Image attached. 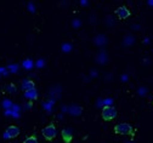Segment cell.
Instances as JSON below:
<instances>
[{
	"mask_svg": "<svg viewBox=\"0 0 153 143\" xmlns=\"http://www.w3.org/2000/svg\"><path fill=\"white\" fill-rule=\"evenodd\" d=\"M114 132L122 136H134V129L128 122H119L114 126Z\"/></svg>",
	"mask_w": 153,
	"mask_h": 143,
	"instance_id": "1",
	"label": "cell"
},
{
	"mask_svg": "<svg viewBox=\"0 0 153 143\" xmlns=\"http://www.w3.org/2000/svg\"><path fill=\"white\" fill-rule=\"evenodd\" d=\"M117 114H118L117 109L114 108L113 106H106V107H103V109L101 112V116H102V119L105 121H111L113 119H116Z\"/></svg>",
	"mask_w": 153,
	"mask_h": 143,
	"instance_id": "2",
	"label": "cell"
},
{
	"mask_svg": "<svg viewBox=\"0 0 153 143\" xmlns=\"http://www.w3.org/2000/svg\"><path fill=\"white\" fill-rule=\"evenodd\" d=\"M42 135H43V137H44L46 141H52V139H55L56 136H57L56 126H55L53 124L46 125V126L42 130Z\"/></svg>",
	"mask_w": 153,
	"mask_h": 143,
	"instance_id": "3",
	"label": "cell"
},
{
	"mask_svg": "<svg viewBox=\"0 0 153 143\" xmlns=\"http://www.w3.org/2000/svg\"><path fill=\"white\" fill-rule=\"evenodd\" d=\"M20 127L16 125H10L5 131V138H16L20 136Z\"/></svg>",
	"mask_w": 153,
	"mask_h": 143,
	"instance_id": "4",
	"label": "cell"
},
{
	"mask_svg": "<svg viewBox=\"0 0 153 143\" xmlns=\"http://www.w3.org/2000/svg\"><path fill=\"white\" fill-rule=\"evenodd\" d=\"M116 15H117V17L119 18V19H126L128 17H130V10L126 7V6H120V7H118L117 10H116Z\"/></svg>",
	"mask_w": 153,
	"mask_h": 143,
	"instance_id": "5",
	"label": "cell"
},
{
	"mask_svg": "<svg viewBox=\"0 0 153 143\" xmlns=\"http://www.w3.org/2000/svg\"><path fill=\"white\" fill-rule=\"evenodd\" d=\"M61 136H62V139L65 143H71L73 139V135H72V131L69 129H63L61 131Z\"/></svg>",
	"mask_w": 153,
	"mask_h": 143,
	"instance_id": "6",
	"label": "cell"
},
{
	"mask_svg": "<svg viewBox=\"0 0 153 143\" xmlns=\"http://www.w3.org/2000/svg\"><path fill=\"white\" fill-rule=\"evenodd\" d=\"M22 90H23L25 92L35 90V84H34V81H32V80H25L23 83H22Z\"/></svg>",
	"mask_w": 153,
	"mask_h": 143,
	"instance_id": "7",
	"label": "cell"
},
{
	"mask_svg": "<svg viewBox=\"0 0 153 143\" xmlns=\"http://www.w3.org/2000/svg\"><path fill=\"white\" fill-rule=\"evenodd\" d=\"M23 143H39V142H38V139H36L35 136H29V137H27L23 141Z\"/></svg>",
	"mask_w": 153,
	"mask_h": 143,
	"instance_id": "8",
	"label": "cell"
}]
</instances>
